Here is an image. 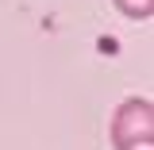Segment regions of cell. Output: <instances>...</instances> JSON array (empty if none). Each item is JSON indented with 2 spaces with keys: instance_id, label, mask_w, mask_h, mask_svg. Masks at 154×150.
I'll list each match as a JSON object with an SVG mask.
<instances>
[{
  "instance_id": "7a4b0ae2",
  "label": "cell",
  "mask_w": 154,
  "mask_h": 150,
  "mask_svg": "<svg viewBox=\"0 0 154 150\" xmlns=\"http://www.w3.org/2000/svg\"><path fill=\"white\" fill-rule=\"evenodd\" d=\"M127 19H150L154 16V0H112Z\"/></svg>"
},
{
  "instance_id": "6da1fadb",
  "label": "cell",
  "mask_w": 154,
  "mask_h": 150,
  "mask_svg": "<svg viewBox=\"0 0 154 150\" xmlns=\"http://www.w3.org/2000/svg\"><path fill=\"white\" fill-rule=\"evenodd\" d=\"M112 150H150L154 142V104L146 96H131L112 112L108 123Z\"/></svg>"
}]
</instances>
